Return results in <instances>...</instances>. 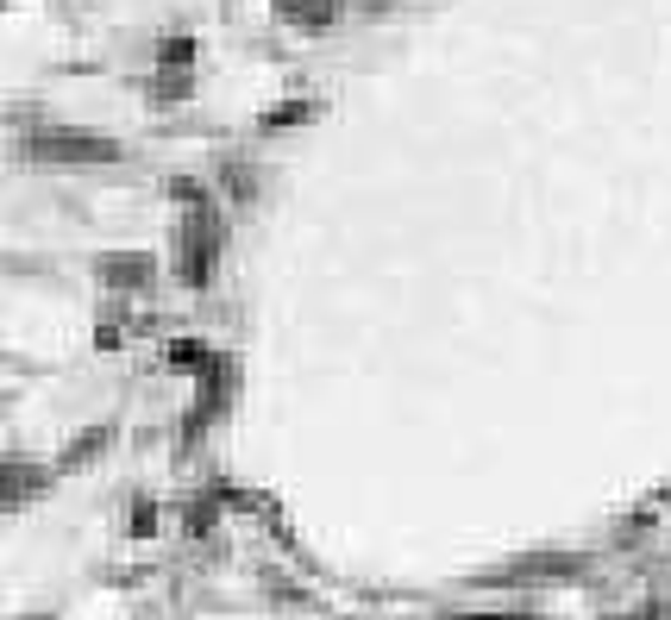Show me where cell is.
Here are the masks:
<instances>
[{
	"instance_id": "6",
	"label": "cell",
	"mask_w": 671,
	"mask_h": 620,
	"mask_svg": "<svg viewBox=\"0 0 671 620\" xmlns=\"http://www.w3.org/2000/svg\"><path fill=\"white\" fill-rule=\"evenodd\" d=\"M38 483H44V470H32V464H13V470H7V508H26L32 495H38Z\"/></svg>"
},
{
	"instance_id": "2",
	"label": "cell",
	"mask_w": 671,
	"mask_h": 620,
	"mask_svg": "<svg viewBox=\"0 0 671 620\" xmlns=\"http://www.w3.org/2000/svg\"><path fill=\"white\" fill-rule=\"evenodd\" d=\"M214 257H220V226H214V207L195 201L189 213H182L176 226V276L189 282V289H201L207 276H214Z\"/></svg>"
},
{
	"instance_id": "5",
	"label": "cell",
	"mask_w": 671,
	"mask_h": 620,
	"mask_svg": "<svg viewBox=\"0 0 671 620\" xmlns=\"http://www.w3.org/2000/svg\"><path fill=\"white\" fill-rule=\"evenodd\" d=\"M113 445V426L101 420V426H88V433L82 439H69V451H63V458H57V470H82L88 458H101V451Z\"/></svg>"
},
{
	"instance_id": "1",
	"label": "cell",
	"mask_w": 671,
	"mask_h": 620,
	"mask_svg": "<svg viewBox=\"0 0 671 620\" xmlns=\"http://www.w3.org/2000/svg\"><path fill=\"white\" fill-rule=\"evenodd\" d=\"M26 163H63V170H88V163H120L126 157V145L120 138H107V132H69V126H57V132H26Z\"/></svg>"
},
{
	"instance_id": "8",
	"label": "cell",
	"mask_w": 671,
	"mask_h": 620,
	"mask_svg": "<svg viewBox=\"0 0 671 620\" xmlns=\"http://www.w3.org/2000/svg\"><path fill=\"white\" fill-rule=\"evenodd\" d=\"M189 57H195V44H189V38H170V44H164V63H170V69H182Z\"/></svg>"
},
{
	"instance_id": "7",
	"label": "cell",
	"mask_w": 671,
	"mask_h": 620,
	"mask_svg": "<svg viewBox=\"0 0 671 620\" xmlns=\"http://www.w3.org/2000/svg\"><path fill=\"white\" fill-rule=\"evenodd\" d=\"M295 119H314V101H289V107H276L264 126H295Z\"/></svg>"
},
{
	"instance_id": "3",
	"label": "cell",
	"mask_w": 671,
	"mask_h": 620,
	"mask_svg": "<svg viewBox=\"0 0 671 620\" xmlns=\"http://www.w3.org/2000/svg\"><path fill=\"white\" fill-rule=\"evenodd\" d=\"M276 19H289V26H308V32H327L339 19V0H270Z\"/></svg>"
},
{
	"instance_id": "4",
	"label": "cell",
	"mask_w": 671,
	"mask_h": 620,
	"mask_svg": "<svg viewBox=\"0 0 671 620\" xmlns=\"http://www.w3.org/2000/svg\"><path fill=\"white\" fill-rule=\"evenodd\" d=\"M101 282H107V289H138V282H145L157 264H151V257H132V251H120V257H101Z\"/></svg>"
}]
</instances>
